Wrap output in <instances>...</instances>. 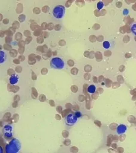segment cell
Segmentation results:
<instances>
[{
    "instance_id": "cell-6",
    "label": "cell",
    "mask_w": 136,
    "mask_h": 153,
    "mask_svg": "<svg viewBox=\"0 0 136 153\" xmlns=\"http://www.w3.org/2000/svg\"><path fill=\"white\" fill-rule=\"evenodd\" d=\"M18 81H19V76L16 74H12L9 78L10 83L13 85H16V83L18 82Z\"/></svg>"
},
{
    "instance_id": "cell-4",
    "label": "cell",
    "mask_w": 136,
    "mask_h": 153,
    "mask_svg": "<svg viewBox=\"0 0 136 153\" xmlns=\"http://www.w3.org/2000/svg\"><path fill=\"white\" fill-rule=\"evenodd\" d=\"M77 118L78 117L75 114H68L65 118L66 125L69 126H74L76 123Z\"/></svg>"
},
{
    "instance_id": "cell-10",
    "label": "cell",
    "mask_w": 136,
    "mask_h": 153,
    "mask_svg": "<svg viewBox=\"0 0 136 153\" xmlns=\"http://www.w3.org/2000/svg\"><path fill=\"white\" fill-rule=\"evenodd\" d=\"M131 30L132 33H133L135 35H136V22H134L132 24Z\"/></svg>"
},
{
    "instance_id": "cell-7",
    "label": "cell",
    "mask_w": 136,
    "mask_h": 153,
    "mask_svg": "<svg viewBox=\"0 0 136 153\" xmlns=\"http://www.w3.org/2000/svg\"><path fill=\"white\" fill-rule=\"evenodd\" d=\"M126 131V126L125 125L121 124L117 128L116 132L118 134H122L124 133Z\"/></svg>"
},
{
    "instance_id": "cell-11",
    "label": "cell",
    "mask_w": 136,
    "mask_h": 153,
    "mask_svg": "<svg viewBox=\"0 0 136 153\" xmlns=\"http://www.w3.org/2000/svg\"><path fill=\"white\" fill-rule=\"evenodd\" d=\"M104 7L103 2L102 1H99L97 4V8L99 10H102Z\"/></svg>"
},
{
    "instance_id": "cell-1",
    "label": "cell",
    "mask_w": 136,
    "mask_h": 153,
    "mask_svg": "<svg viewBox=\"0 0 136 153\" xmlns=\"http://www.w3.org/2000/svg\"><path fill=\"white\" fill-rule=\"evenodd\" d=\"M21 148V145L19 141L16 138H14L6 146V152L7 153H18Z\"/></svg>"
},
{
    "instance_id": "cell-5",
    "label": "cell",
    "mask_w": 136,
    "mask_h": 153,
    "mask_svg": "<svg viewBox=\"0 0 136 153\" xmlns=\"http://www.w3.org/2000/svg\"><path fill=\"white\" fill-rule=\"evenodd\" d=\"M2 132L5 137L11 138L13 136V127L10 125H6L2 129Z\"/></svg>"
},
{
    "instance_id": "cell-9",
    "label": "cell",
    "mask_w": 136,
    "mask_h": 153,
    "mask_svg": "<svg viewBox=\"0 0 136 153\" xmlns=\"http://www.w3.org/2000/svg\"><path fill=\"white\" fill-rule=\"evenodd\" d=\"M95 90H96V87H95L94 85H91L89 86L88 88H87L88 92V93H91V94L95 93Z\"/></svg>"
},
{
    "instance_id": "cell-12",
    "label": "cell",
    "mask_w": 136,
    "mask_h": 153,
    "mask_svg": "<svg viewBox=\"0 0 136 153\" xmlns=\"http://www.w3.org/2000/svg\"><path fill=\"white\" fill-rule=\"evenodd\" d=\"M103 46L104 48L109 49V48L110 47L111 45H110V43H109L108 41H105V42H104L103 43Z\"/></svg>"
},
{
    "instance_id": "cell-8",
    "label": "cell",
    "mask_w": 136,
    "mask_h": 153,
    "mask_svg": "<svg viewBox=\"0 0 136 153\" xmlns=\"http://www.w3.org/2000/svg\"><path fill=\"white\" fill-rule=\"evenodd\" d=\"M7 59L6 53L4 51H1L0 52V63L3 64L4 62H5Z\"/></svg>"
},
{
    "instance_id": "cell-3",
    "label": "cell",
    "mask_w": 136,
    "mask_h": 153,
    "mask_svg": "<svg viewBox=\"0 0 136 153\" xmlns=\"http://www.w3.org/2000/svg\"><path fill=\"white\" fill-rule=\"evenodd\" d=\"M51 66L54 69L60 70L65 67V62L60 57H54L51 61Z\"/></svg>"
},
{
    "instance_id": "cell-13",
    "label": "cell",
    "mask_w": 136,
    "mask_h": 153,
    "mask_svg": "<svg viewBox=\"0 0 136 153\" xmlns=\"http://www.w3.org/2000/svg\"><path fill=\"white\" fill-rule=\"evenodd\" d=\"M75 115H76L77 117L78 118V117H81V112H76L75 113Z\"/></svg>"
},
{
    "instance_id": "cell-2",
    "label": "cell",
    "mask_w": 136,
    "mask_h": 153,
    "mask_svg": "<svg viewBox=\"0 0 136 153\" xmlns=\"http://www.w3.org/2000/svg\"><path fill=\"white\" fill-rule=\"evenodd\" d=\"M65 14V7L62 5L54 6L52 9V16L54 19L60 20L63 18Z\"/></svg>"
}]
</instances>
